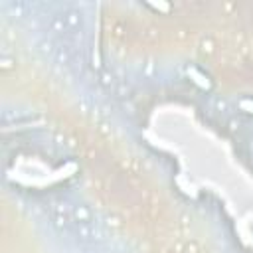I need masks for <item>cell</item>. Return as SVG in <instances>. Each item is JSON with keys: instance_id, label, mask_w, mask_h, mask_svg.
Returning a JSON list of instances; mask_svg holds the SVG:
<instances>
[{"instance_id": "cell-1", "label": "cell", "mask_w": 253, "mask_h": 253, "mask_svg": "<svg viewBox=\"0 0 253 253\" xmlns=\"http://www.w3.org/2000/svg\"><path fill=\"white\" fill-rule=\"evenodd\" d=\"M186 73H188V77L192 79V83H196L200 89H204V91H210L211 89V79L208 77V73H204V71H200L198 67H188L186 69Z\"/></svg>"}, {"instance_id": "cell-2", "label": "cell", "mask_w": 253, "mask_h": 253, "mask_svg": "<svg viewBox=\"0 0 253 253\" xmlns=\"http://www.w3.org/2000/svg\"><path fill=\"white\" fill-rule=\"evenodd\" d=\"M239 109L243 111V113H247V115H253V99L251 97H243V99H239Z\"/></svg>"}, {"instance_id": "cell-3", "label": "cell", "mask_w": 253, "mask_h": 253, "mask_svg": "<svg viewBox=\"0 0 253 253\" xmlns=\"http://www.w3.org/2000/svg\"><path fill=\"white\" fill-rule=\"evenodd\" d=\"M150 8L160 10V12H168V10H170V6H168V4H150Z\"/></svg>"}]
</instances>
